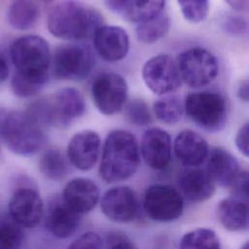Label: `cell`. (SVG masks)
I'll use <instances>...</instances> for the list:
<instances>
[{
	"label": "cell",
	"mask_w": 249,
	"mask_h": 249,
	"mask_svg": "<svg viewBox=\"0 0 249 249\" xmlns=\"http://www.w3.org/2000/svg\"><path fill=\"white\" fill-rule=\"evenodd\" d=\"M102 24L103 17L97 10L76 0L58 3L47 19L49 32L65 41H82L92 37Z\"/></svg>",
	"instance_id": "1"
},
{
	"label": "cell",
	"mask_w": 249,
	"mask_h": 249,
	"mask_svg": "<svg viewBox=\"0 0 249 249\" xmlns=\"http://www.w3.org/2000/svg\"><path fill=\"white\" fill-rule=\"evenodd\" d=\"M140 163V151L135 136L124 129L112 130L104 141L99 176L106 183L130 178Z\"/></svg>",
	"instance_id": "2"
},
{
	"label": "cell",
	"mask_w": 249,
	"mask_h": 249,
	"mask_svg": "<svg viewBox=\"0 0 249 249\" xmlns=\"http://www.w3.org/2000/svg\"><path fill=\"white\" fill-rule=\"evenodd\" d=\"M14 75L43 89L51 70L52 53L48 42L38 35H25L15 40L10 48Z\"/></svg>",
	"instance_id": "3"
},
{
	"label": "cell",
	"mask_w": 249,
	"mask_h": 249,
	"mask_svg": "<svg viewBox=\"0 0 249 249\" xmlns=\"http://www.w3.org/2000/svg\"><path fill=\"white\" fill-rule=\"evenodd\" d=\"M0 141L14 154L31 156L45 146L47 135L25 111L0 112Z\"/></svg>",
	"instance_id": "4"
},
{
	"label": "cell",
	"mask_w": 249,
	"mask_h": 249,
	"mask_svg": "<svg viewBox=\"0 0 249 249\" xmlns=\"http://www.w3.org/2000/svg\"><path fill=\"white\" fill-rule=\"evenodd\" d=\"M184 113L198 127L217 132L226 125L229 103L226 96L215 90L190 92L184 102Z\"/></svg>",
	"instance_id": "5"
},
{
	"label": "cell",
	"mask_w": 249,
	"mask_h": 249,
	"mask_svg": "<svg viewBox=\"0 0 249 249\" xmlns=\"http://www.w3.org/2000/svg\"><path fill=\"white\" fill-rule=\"evenodd\" d=\"M94 63V55L88 46L71 43L54 50L51 69L57 80L82 81L91 73Z\"/></svg>",
	"instance_id": "6"
},
{
	"label": "cell",
	"mask_w": 249,
	"mask_h": 249,
	"mask_svg": "<svg viewBox=\"0 0 249 249\" xmlns=\"http://www.w3.org/2000/svg\"><path fill=\"white\" fill-rule=\"evenodd\" d=\"M175 61L181 81L193 89L209 85L219 73L216 56L201 47H194L182 52Z\"/></svg>",
	"instance_id": "7"
},
{
	"label": "cell",
	"mask_w": 249,
	"mask_h": 249,
	"mask_svg": "<svg viewBox=\"0 0 249 249\" xmlns=\"http://www.w3.org/2000/svg\"><path fill=\"white\" fill-rule=\"evenodd\" d=\"M92 101L97 110L112 116L123 110L128 95L126 81L116 72H104L93 81L90 89Z\"/></svg>",
	"instance_id": "8"
},
{
	"label": "cell",
	"mask_w": 249,
	"mask_h": 249,
	"mask_svg": "<svg viewBox=\"0 0 249 249\" xmlns=\"http://www.w3.org/2000/svg\"><path fill=\"white\" fill-rule=\"evenodd\" d=\"M144 211L154 221L172 222L180 218L184 209L183 196L166 184L149 186L143 197Z\"/></svg>",
	"instance_id": "9"
},
{
	"label": "cell",
	"mask_w": 249,
	"mask_h": 249,
	"mask_svg": "<svg viewBox=\"0 0 249 249\" xmlns=\"http://www.w3.org/2000/svg\"><path fill=\"white\" fill-rule=\"evenodd\" d=\"M142 79L155 94H170L181 86L176 61L169 54L160 53L149 58L142 67Z\"/></svg>",
	"instance_id": "10"
},
{
	"label": "cell",
	"mask_w": 249,
	"mask_h": 249,
	"mask_svg": "<svg viewBox=\"0 0 249 249\" xmlns=\"http://www.w3.org/2000/svg\"><path fill=\"white\" fill-rule=\"evenodd\" d=\"M51 126L67 127L84 115L86 102L83 94L75 88H62L48 97Z\"/></svg>",
	"instance_id": "11"
},
{
	"label": "cell",
	"mask_w": 249,
	"mask_h": 249,
	"mask_svg": "<svg viewBox=\"0 0 249 249\" xmlns=\"http://www.w3.org/2000/svg\"><path fill=\"white\" fill-rule=\"evenodd\" d=\"M9 216L21 228L36 227L44 216L43 200L31 188L17 190L9 201Z\"/></svg>",
	"instance_id": "12"
},
{
	"label": "cell",
	"mask_w": 249,
	"mask_h": 249,
	"mask_svg": "<svg viewBox=\"0 0 249 249\" xmlns=\"http://www.w3.org/2000/svg\"><path fill=\"white\" fill-rule=\"evenodd\" d=\"M100 207L109 220L117 223L131 222L138 213L136 195L126 186H118L106 191L101 198Z\"/></svg>",
	"instance_id": "13"
},
{
	"label": "cell",
	"mask_w": 249,
	"mask_h": 249,
	"mask_svg": "<svg viewBox=\"0 0 249 249\" xmlns=\"http://www.w3.org/2000/svg\"><path fill=\"white\" fill-rule=\"evenodd\" d=\"M93 47L97 54L107 62L123 60L129 51V37L121 26H99L92 35Z\"/></svg>",
	"instance_id": "14"
},
{
	"label": "cell",
	"mask_w": 249,
	"mask_h": 249,
	"mask_svg": "<svg viewBox=\"0 0 249 249\" xmlns=\"http://www.w3.org/2000/svg\"><path fill=\"white\" fill-rule=\"evenodd\" d=\"M100 145L101 141L97 132L90 129L77 132L67 145L66 158L68 162L79 170L91 169L98 160Z\"/></svg>",
	"instance_id": "15"
},
{
	"label": "cell",
	"mask_w": 249,
	"mask_h": 249,
	"mask_svg": "<svg viewBox=\"0 0 249 249\" xmlns=\"http://www.w3.org/2000/svg\"><path fill=\"white\" fill-rule=\"evenodd\" d=\"M139 151L148 166L163 170L171 160L170 135L160 127L148 128L142 135Z\"/></svg>",
	"instance_id": "16"
},
{
	"label": "cell",
	"mask_w": 249,
	"mask_h": 249,
	"mask_svg": "<svg viewBox=\"0 0 249 249\" xmlns=\"http://www.w3.org/2000/svg\"><path fill=\"white\" fill-rule=\"evenodd\" d=\"M205 162V171L215 183L223 187L231 188L244 170L236 158L221 147L209 150Z\"/></svg>",
	"instance_id": "17"
},
{
	"label": "cell",
	"mask_w": 249,
	"mask_h": 249,
	"mask_svg": "<svg viewBox=\"0 0 249 249\" xmlns=\"http://www.w3.org/2000/svg\"><path fill=\"white\" fill-rule=\"evenodd\" d=\"M215 185L208 173L197 167H187L177 177L178 192L192 202H202L210 198L215 192Z\"/></svg>",
	"instance_id": "18"
},
{
	"label": "cell",
	"mask_w": 249,
	"mask_h": 249,
	"mask_svg": "<svg viewBox=\"0 0 249 249\" xmlns=\"http://www.w3.org/2000/svg\"><path fill=\"white\" fill-rule=\"evenodd\" d=\"M62 200L80 215L89 213L99 200V189L89 178H74L65 185Z\"/></svg>",
	"instance_id": "19"
},
{
	"label": "cell",
	"mask_w": 249,
	"mask_h": 249,
	"mask_svg": "<svg viewBox=\"0 0 249 249\" xmlns=\"http://www.w3.org/2000/svg\"><path fill=\"white\" fill-rule=\"evenodd\" d=\"M206 140L196 131L184 129L174 140V153L177 160L186 167H198L205 162L209 153Z\"/></svg>",
	"instance_id": "20"
},
{
	"label": "cell",
	"mask_w": 249,
	"mask_h": 249,
	"mask_svg": "<svg viewBox=\"0 0 249 249\" xmlns=\"http://www.w3.org/2000/svg\"><path fill=\"white\" fill-rule=\"evenodd\" d=\"M80 220V214L70 208L62 199L51 201L45 215L47 230L57 238L71 236L77 231Z\"/></svg>",
	"instance_id": "21"
},
{
	"label": "cell",
	"mask_w": 249,
	"mask_h": 249,
	"mask_svg": "<svg viewBox=\"0 0 249 249\" xmlns=\"http://www.w3.org/2000/svg\"><path fill=\"white\" fill-rule=\"evenodd\" d=\"M164 5L165 0H105L107 9L136 24L160 14Z\"/></svg>",
	"instance_id": "22"
},
{
	"label": "cell",
	"mask_w": 249,
	"mask_h": 249,
	"mask_svg": "<svg viewBox=\"0 0 249 249\" xmlns=\"http://www.w3.org/2000/svg\"><path fill=\"white\" fill-rule=\"evenodd\" d=\"M217 217L221 225L228 231H246L249 225L247 202L234 197L224 198L218 204Z\"/></svg>",
	"instance_id": "23"
},
{
	"label": "cell",
	"mask_w": 249,
	"mask_h": 249,
	"mask_svg": "<svg viewBox=\"0 0 249 249\" xmlns=\"http://www.w3.org/2000/svg\"><path fill=\"white\" fill-rule=\"evenodd\" d=\"M40 18V7L36 0H12L7 18L10 25L18 30L32 28Z\"/></svg>",
	"instance_id": "24"
},
{
	"label": "cell",
	"mask_w": 249,
	"mask_h": 249,
	"mask_svg": "<svg viewBox=\"0 0 249 249\" xmlns=\"http://www.w3.org/2000/svg\"><path fill=\"white\" fill-rule=\"evenodd\" d=\"M39 169L47 179L59 181L68 174L67 158L58 149H48L39 160Z\"/></svg>",
	"instance_id": "25"
},
{
	"label": "cell",
	"mask_w": 249,
	"mask_h": 249,
	"mask_svg": "<svg viewBox=\"0 0 249 249\" xmlns=\"http://www.w3.org/2000/svg\"><path fill=\"white\" fill-rule=\"evenodd\" d=\"M170 28V19L161 12L158 16L140 22L136 26V37L143 44H154L163 38Z\"/></svg>",
	"instance_id": "26"
},
{
	"label": "cell",
	"mask_w": 249,
	"mask_h": 249,
	"mask_svg": "<svg viewBox=\"0 0 249 249\" xmlns=\"http://www.w3.org/2000/svg\"><path fill=\"white\" fill-rule=\"evenodd\" d=\"M153 113L160 122L165 124H175L183 117V101L174 94L162 95L154 102Z\"/></svg>",
	"instance_id": "27"
},
{
	"label": "cell",
	"mask_w": 249,
	"mask_h": 249,
	"mask_svg": "<svg viewBox=\"0 0 249 249\" xmlns=\"http://www.w3.org/2000/svg\"><path fill=\"white\" fill-rule=\"evenodd\" d=\"M179 249H220V241L214 231L198 228L181 237Z\"/></svg>",
	"instance_id": "28"
},
{
	"label": "cell",
	"mask_w": 249,
	"mask_h": 249,
	"mask_svg": "<svg viewBox=\"0 0 249 249\" xmlns=\"http://www.w3.org/2000/svg\"><path fill=\"white\" fill-rule=\"evenodd\" d=\"M22 239V228L10 216L0 217V249H18Z\"/></svg>",
	"instance_id": "29"
},
{
	"label": "cell",
	"mask_w": 249,
	"mask_h": 249,
	"mask_svg": "<svg viewBox=\"0 0 249 249\" xmlns=\"http://www.w3.org/2000/svg\"><path fill=\"white\" fill-rule=\"evenodd\" d=\"M183 18L191 23L203 21L209 12V0H177Z\"/></svg>",
	"instance_id": "30"
},
{
	"label": "cell",
	"mask_w": 249,
	"mask_h": 249,
	"mask_svg": "<svg viewBox=\"0 0 249 249\" xmlns=\"http://www.w3.org/2000/svg\"><path fill=\"white\" fill-rule=\"evenodd\" d=\"M126 120L138 126L148 125L152 122V115L147 103L141 98H133L124 105Z\"/></svg>",
	"instance_id": "31"
},
{
	"label": "cell",
	"mask_w": 249,
	"mask_h": 249,
	"mask_svg": "<svg viewBox=\"0 0 249 249\" xmlns=\"http://www.w3.org/2000/svg\"><path fill=\"white\" fill-rule=\"evenodd\" d=\"M102 240L93 231H88L77 237L67 249H101Z\"/></svg>",
	"instance_id": "32"
},
{
	"label": "cell",
	"mask_w": 249,
	"mask_h": 249,
	"mask_svg": "<svg viewBox=\"0 0 249 249\" xmlns=\"http://www.w3.org/2000/svg\"><path fill=\"white\" fill-rule=\"evenodd\" d=\"M224 29L231 35H242L247 32V21L236 16H230L224 20Z\"/></svg>",
	"instance_id": "33"
},
{
	"label": "cell",
	"mask_w": 249,
	"mask_h": 249,
	"mask_svg": "<svg viewBox=\"0 0 249 249\" xmlns=\"http://www.w3.org/2000/svg\"><path fill=\"white\" fill-rule=\"evenodd\" d=\"M235 145L238 151L244 156H249V124L246 122L238 129L235 135Z\"/></svg>",
	"instance_id": "34"
},
{
	"label": "cell",
	"mask_w": 249,
	"mask_h": 249,
	"mask_svg": "<svg viewBox=\"0 0 249 249\" xmlns=\"http://www.w3.org/2000/svg\"><path fill=\"white\" fill-rule=\"evenodd\" d=\"M225 2L236 12H246L249 7V0H225Z\"/></svg>",
	"instance_id": "35"
},
{
	"label": "cell",
	"mask_w": 249,
	"mask_h": 249,
	"mask_svg": "<svg viewBox=\"0 0 249 249\" xmlns=\"http://www.w3.org/2000/svg\"><path fill=\"white\" fill-rule=\"evenodd\" d=\"M237 96L243 102L249 101V84L247 80L242 81L237 88Z\"/></svg>",
	"instance_id": "36"
},
{
	"label": "cell",
	"mask_w": 249,
	"mask_h": 249,
	"mask_svg": "<svg viewBox=\"0 0 249 249\" xmlns=\"http://www.w3.org/2000/svg\"><path fill=\"white\" fill-rule=\"evenodd\" d=\"M9 64L6 58L0 53V83L4 82L9 76Z\"/></svg>",
	"instance_id": "37"
},
{
	"label": "cell",
	"mask_w": 249,
	"mask_h": 249,
	"mask_svg": "<svg viewBox=\"0 0 249 249\" xmlns=\"http://www.w3.org/2000/svg\"><path fill=\"white\" fill-rule=\"evenodd\" d=\"M108 249H136L129 241L124 239H117Z\"/></svg>",
	"instance_id": "38"
},
{
	"label": "cell",
	"mask_w": 249,
	"mask_h": 249,
	"mask_svg": "<svg viewBox=\"0 0 249 249\" xmlns=\"http://www.w3.org/2000/svg\"><path fill=\"white\" fill-rule=\"evenodd\" d=\"M241 249H249V245H248V242H246V243L243 245V247H242Z\"/></svg>",
	"instance_id": "39"
},
{
	"label": "cell",
	"mask_w": 249,
	"mask_h": 249,
	"mask_svg": "<svg viewBox=\"0 0 249 249\" xmlns=\"http://www.w3.org/2000/svg\"><path fill=\"white\" fill-rule=\"evenodd\" d=\"M38 1H41V2H44V3H50V2H52L53 0H38Z\"/></svg>",
	"instance_id": "40"
}]
</instances>
